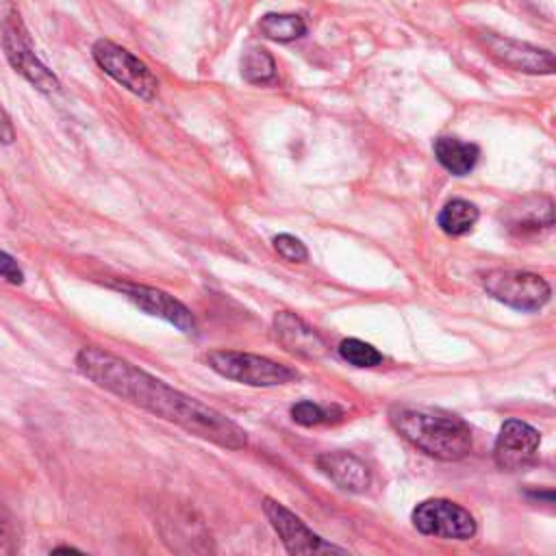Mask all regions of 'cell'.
<instances>
[{"instance_id":"cell-1","label":"cell","mask_w":556,"mask_h":556,"mask_svg":"<svg viewBox=\"0 0 556 556\" xmlns=\"http://www.w3.org/2000/svg\"><path fill=\"white\" fill-rule=\"evenodd\" d=\"M76 367L100 389L180 426L193 437L226 450H243L248 445V432L230 417L102 348H80Z\"/></svg>"},{"instance_id":"cell-2","label":"cell","mask_w":556,"mask_h":556,"mask_svg":"<svg viewBox=\"0 0 556 556\" xmlns=\"http://www.w3.org/2000/svg\"><path fill=\"white\" fill-rule=\"evenodd\" d=\"M389 421L402 439L432 458L460 460L471 452V428L458 415L402 406L389 413Z\"/></svg>"},{"instance_id":"cell-3","label":"cell","mask_w":556,"mask_h":556,"mask_svg":"<svg viewBox=\"0 0 556 556\" xmlns=\"http://www.w3.org/2000/svg\"><path fill=\"white\" fill-rule=\"evenodd\" d=\"M0 43L11 67L17 74H22L33 87L46 93L56 91L61 87L59 78L37 59L30 37L13 4L0 11Z\"/></svg>"},{"instance_id":"cell-4","label":"cell","mask_w":556,"mask_h":556,"mask_svg":"<svg viewBox=\"0 0 556 556\" xmlns=\"http://www.w3.org/2000/svg\"><path fill=\"white\" fill-rule=\"evenodd\" d=\"M206 363L222 378L250 387H278L293 382L300 376L295 369L267 356L237 350H213L206 354Z\"/></svg>"},{"instance_id":"cell-5","label":"cell","mask_w":556,"mask_h":556,"mask_svg":"<svg viewBox=\"0 0 556 556\" xmlns=\"http://www.w3.org/2000/svg\"><path fill=\"white\" fill-rule=\"evenodd\" d=\"M484 291L517 311H539L549 302L552 289L545 278L521 269H491L482 274Z\"/></svg>"},{"instance_id":"cell-6","label":"cell","mask_w":556,"mask_h":556,"mask_svg":"<svg viewBox=\"0 0 556 556\" xmlns=\"http://www.w3.org/2000/svg\"><path fill=\"white\" fill-rule=\"evenodd\" d=\"M91 54L98 67L104 70V74H109L115 83H119L135 96L143 100H152L156 96L159 91L156 76L150 72V67L141 59H137L126 48L109 39H98L91 48Z\"/></svg>"},{"instance_id":"cell-7","label":"cell","mask_w":556,"mask_h":556,"mask_svg":"<svg viewBox=\"0 0 556 556\" xmlns=\"http://www.w3.org/2000/svg\"><path fill=\"white\" fill-rule=\"evenodd\" d=\"M410 519L413 526L428 536L467 541L476 534V519L471 517V513L456 502L443 497L424 500L415 506Z\"/></svg>"},{"instance_id":"cell-8","label":"cell","mask_w":556,"mask_h":556,"mask_svg":"<svg viewBox=\"0 0 556 556\" xmlns=\"http://www.w3.org/2000/svg\"><path fill=\"white\" fill-rule=\"evenodd\" d=\"M111 287L117 289L126 300H130L139 311L172 324L180 332H185V334L198 332L193 313L174 295H169L161 289H154L148 285H135V282H113Z\"/></svg>"},{"instance_id":"cell-9","label":"cell","mask_w":556,"mask_h":556,"mask_svg":"<svg viewBox=\"0 0 556 556\" xmlns=\"http://www.w3.org/2000/svg\"><path fill=\"white\" fill-rule=\"evenodd\" d=\"M486 52L502 65L515 70V72H526V74H554L556 61L554 54L545 48L502 37L491 30H482L478 35Z\"/></svg>"},{"instance_id":"cell-10","label":"cell","mask_w":556,"mask_h":556,"mask_svg":"<svg viewBox=\"0 0 556 556\" xmlns=\"http://www.w3.org/2000/svg\"><path fill=\"white\" fill-rule=\"evenodd\" d=\"M263 510L289 554H330V552L343 554L345 552L343 547L332 545L324 541L319 534H315L313 530H308L306 523L300 517H295L289 508H285L280 502L265 497Z\"/></svg>"},{"instance_id":"cell-11","label":"cell","mask_w":556,"mask_h":556,"mask_svg":"<svg viewBox=\"0 0 556 556\" xmlns=\"http://www.w3.org/2000/svg\"><path fill=\"white\" fill-rule=\"evenodd\" d=\"M541 434L526 421L508 419L500 428V434L493 445L495 465L504 471H517L530 465L539 452Z\"/></svg>"},{"instance_id":"cell-12","label":"cell","mask_w":556,"mask_h":556,"mask_svg":"<svg viewBox=\"0 0 556 556\" xmlns=\"http://www.w3.org/2000/svg\"><path fill=\"white\" fill-rule=\"evenodd\" d=\"M161 534L172 549L180 552H211V536L200 519H193L189 508H176L161 517Z\"/></svg>"},{"instance_id":"cell-13","label":"cell","mask_w":556,"mask_h":556,"mask_svg":"<svg viewBox=\"0 0 556 556\" xmlns=\"http://www.w3.org/2000/svg\"><path fill=\"white\" fill-rule=\"evenodd\" d=\"M274 334L287 352L304 358H319L328 352L326 341L306 321H302L298 315L289 311L276 313Z\"/></svg>"},{"instance_id":"cell-14","label":"cell","mask_w":556,"mask_h":556,"mask_svg":"<svg viewBox=\"0 0 556 556\" xmlns=\"http://www.w3.org/2000/svg\"><path fill=\"white\" fill-rule=\"evenodd\" d=\"M317 467L339 489L350 491V493H363V491H367V486L371 482V473H369L367 465L358 456L343 452V450L319 454Z\"/></svg>"},{"instance_id":"cell-15","label":"cell","mask_w":556,"mask_h":556,"mask_svg":"<svg viewBox=\"0 0 556 556\" xmlns=\"http://www.w3.org/2000/svg\"><path fill=\"white\" fill-rule=\"evenodd\" d=\"M434 156L439 165L450 172L452 176H467L473 172L478 159H480V148L469 141H460L458 137H439L434 139Z\"/></svg>"},{"instance_id":"cell-16","label":"cell","mask_w":556,"mask_h":556,"mask_svg":"<svg viewBox=\"0 0 556 556\" xmlns=\"http://www.w3.org/2000/svg\"><path fill=\"white\" fill-rule=\"evenodd\" d=\"M552 200L543 195H530L519 200L517 206H510L506 211V222L510 228L523 232V230H539V228H549L554 224L552 215Z\"/></svg>"},{"instance_id":"cell-17","label":"cell","mask_w":556,"mask_h":556,"mask_svg":"<svg viewBox=\"0 0 556 556\" xmlns=\"http://www.w3.org/2000/svg\"><path fill=\"white\" fill-rule=\"evenodd\" d=\"M478 217H480V213H478L476 204H471L463 198H454V200L445 202V206L439 211L437 222L445 235L460 237L476 226Z\"/></svg>"},{"instance_id":"cell-18","label":"cell","mask_w":556,"mask_h":556,"mask_svg":"<svg viewBox=\"0 0 556 556\" xmlns=\"http://www.w3.org/2000/svg\"><path fill=\"white\" fill-rule=\"evenodd\" d=\"M258 30L271 41L287 43L306 35V22L298 13H267L261 17Z\"/></svg>"},{"instance_id":"cell-19","label":"cell","mask_w":556,"mask_h":556,"mask_svg":"<svg viewBox=\"0 0 556 556\" xmlns=\"http://www.w3.org/2000/svg\"><path fill=\"white\" fill-rule=\"evenodd\" d=\"M241 76L252 85H271L276 80V61L265 48H248L241 56Z\"/></svg>"},{"instance_id":"cell-20","label":"cell","mask_w":556,"mask_h":556,"mask_svg":"<svg viewBox=\"0 0 556 556\" xmlns=\"http://www.w3.org/2000/svg\"><path fill=\"white\" fill-rule=\"evenodd\" d=\"M339 354L354 367H376L382 363V354L361 339H343L339 343Z\"/></svg>"},{"instance_id":"cell-21","label":"cell","mask_w":556,"mask_h":556,"mask_svg":"<svg viewBox=\"0 0 556 556\" xmlns=\"http://www.w3.org/2000/svg\"><path fill=\"white\" fill-rule=\"evenodd\" d=\"M291 419L300 426H319V424H326L332 419V410L330 408H324L315 402H308V400H302V402H295L291 406Z\"/></svg>"},{"instance_id":"cell-22","label":"cell","mask_w":556,"mask_h":556,"mask_svg":"<svg viewBox=\"0 0 556 556\" xmlns=\"http://www.w3.org/2000/svg\"><path fill=\"white\" fill-rule=\"evenodd\" d=\"M274 248L289 263H304L308 258V252H306L304 243L298 237L287 235V232L274 237Z\"/></svg>"},{"instance_id":"cell-23","label":"cell","mask_w":556,"mask_h":556,"mask_svg":"<svg viewBox=\"0 0 556 556\" xmlns=\"http://www.w3.org/2000/svg\"><path fill=\"white\" fill-rule=\"evenodd\" d=\"M17 526H15V519L9 510L0 508V552H15L17 549Z\"/></svg>"},{"instance_id":"cell-24","label":"cell","mask_w":556,"mask_h":556,"mask_svg":"<svg viewBox=\"0 0 556 556\" xmlns=\"http://www.w3.org/2000/svg\"><path fill=\"white\" fill-rule=\"evenodd\" d=\"M0 278H4L11 285H22L24 282L22 267L17 265V261L11 254H7L2 250H0Z\"/></svg>"},{"instance_id":"cell-25","label":"cell","mask_w":556,"mask_h":556,"mask_svg":"<svg viewBox=\"0 0 556 556\" xmlns=\"http://www.w3.org/2000/svg\"><path fill=\"white\" fill-rule=\"evenodd\" d=\"M13 137H15V132H13L11 119H9V115L0 109V143H11Z\"/></svg>"},{"instance_id":"cell-26","label":"cell","mask_w":556,"mask_h":556,"mask_svg":"<svg viewBox=\"0 0 556 556\" xmlns=\"http://www.w3.org/2000/svg\"><path fill=\"white\" fill-rule=\"evenodd\" d=\"M52 552L56 554V552H78V549H76V547H67V545H61V547H54Z\"/></svg>"}]
</instances>
